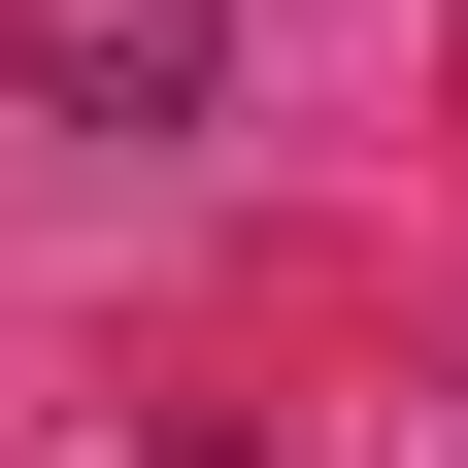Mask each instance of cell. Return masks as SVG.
Instances as JSON below:
<instances>
[{
    "label": "cell",
    "instance_id": "6da1fadb",
    "mask_svg": "<svg viewBox=\"0 0 468 468\" xmlns=\"http://www.w3.org/2000/svg\"><path fill=\"white\" fill-rule=\"evenodd\" d=\"M0 101H34V134H201L234 101V0H0Z\"/></svg>",
    "mask_w": 468,
    "mask_h": 468
}]
</instances>
